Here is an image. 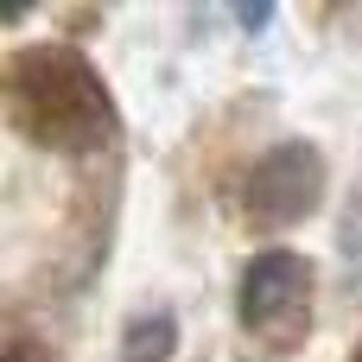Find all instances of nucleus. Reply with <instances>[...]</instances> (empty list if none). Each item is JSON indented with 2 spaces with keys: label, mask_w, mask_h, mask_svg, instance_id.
Here are the masks:
<instances>
[{
  "label": "nucleus",
  "mask_w": 362,
  "mask_h": 362,
  "mask_svg": "<svg viewBox=\"0 0 362 362\" xmlns=\"http://www.w3.org/2000/svg\"><path fill=\"white\" fill-rule=\"evenodd\" d=\"M6 108L19 134L51 153H89L115 127L102 76L64 45H32L6 64Z\"/></svg>",
  "instance_id": "1"
},
{
  "label": "nucleus",
  "mask_w": 362,
  "mask_h": 362,
  "mask_svg": "<svg viewBox=\"0 0 362 362\" xmlns=\"http://www.w3.org/2000/svg\"><path fill=\"white\" fill-rule=\"evenodd\" d=\"M325 153L312 140H280L267 146L255 165H248V185H242V216L255 229H293L318 210L325 197Z\"/></svg>",
  "instance_id": "2"
},
{
  "label": "nucleus",
  "mask_w": 362,
  "mask_h": 362,
  "mask_svg": "<svg viewBox=\"0 0 362 362\" xmlns=\"http://www.w3.org/2000/svg\"><path fill=\"white\" fill-rule=\"evenodd\" d=\"M305 299H312V261H305V255H293V248H261V255L242 267L235 312H242L248 331L280 337L293 318H305Z\"/></svg>",
  "instance_id": "3"
},
{
  "label": "nucleus",
  "mask_w": 362,
  "mask_h": 362,
  "mask_svg": "<svg viewBox=\"0 0 362 362\" xmlns=\"http://www.w3.org/2000/svg\"><path fill=\"white\" fill-rule=\"evenodd\" d=\"M121 350H127V362H165L172 350H178V325H172V312H146V318H134L127 337H121Z\"/></svg>",
  "instance_id": "4"
},
{
  "label": "nucleus",
  "mask_w": 362,
  "mask_h": 362,
  "mask_svg": "<svg viewBox=\"0 0 362 362\" xmlns=\"http://www.w3.org/2000/svg\"><path fill=\"white\" fill-rule=\"evenodd\" d=\"M235 19H242V25H248V32H261V25H267V19H274V6H242V13H235Z\"/></svg>",
  "instance_id": "5"
},
{
  "label": "nucleus",
  "mask_w": 362,
  "mask_h": 362,
  "mask_svg": "<svg viewBox=\"0 0 362 362\" xmlns=\"http://www.w3.org/2000/svg\"><path fill=\"white\" fill-rule=\"evenodd\" d=\"M0 362H45V356H38L32 344H6V356H0Z\"/></svg>",
  "instance_id": "6"
},
{
  "label": "nucleus",
  "mask_w": 362,
  "mask_h": 362,
  "mask_svg": "<svg viewBox=\"0 0 362 362\" xmlns=\"http://www.w3.org/2000/svg\"><path fill=\"white\" fill-rule=\"evenodd\" d=\"M350 362H362V344H356V356H350Z\"/></svg>",
  "instance_id": "7"
}]
</instances>
